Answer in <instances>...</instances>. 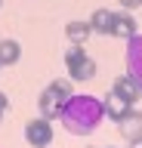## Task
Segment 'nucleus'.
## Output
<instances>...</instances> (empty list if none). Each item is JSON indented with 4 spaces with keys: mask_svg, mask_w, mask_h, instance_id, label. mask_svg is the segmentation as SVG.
I'll return each mask as SVG.
<instances>
[{
    "mask_svg": "<svg viewBox=\"0 0 142 148\" xmlns=\"http://www.w3.org/2000/svg\"><path fill=\"white\" fill-rule=\"evenodd\" d=\"M59 120L71 136H90L105 120V102L99 96H90V92H77V96L65 99Z\"/></svg>",
    "mask_w": 142,
    "mask_h": 148,
    "instance_id": "obj_1",
    "label": "nucleus"
},
{
    "mask_svg": "<svg viewBox=\"0 0 142 148\" xmlns=\"http://www.w3.org/2000/svg\"><path fill=\"white\" fill-rule=\"evenodd\" d=\"M65 68H68V80H77L84 83L90 80L99 68H96V59H90V56L84 53V43H74L65 49Z\"/></svg>",
    "mask_w": 142,
    "mask_h": 148,
    "instance_id": "obj_2",
    "label": "nucleus"
},
{
    "mask_svg": "<svg viewBox=\"0 0 142 148\" xmlns=\"http://www.w3.org/2000/svg\"><path fill=\"white\" fill-rule=\"evenodd\" d=\"M25 139H28L31 148H47L53 142V123L47 117H37L31 123H25Z\"/></svg>",
    "mask_w": 142,
    "mask_h": 148,
    "instance_id": "obj_3",
    "label": "nucleus"
},
{
    "mask_svg": "<svg viewBox=\"0 0 142 148\" xmlns=\"http://www.w3.org/2000/svg\"><path fill=\"white\" fill-rule=\"evenodd\" d=\"M62 105H65V96H62L56 86H47V90L37 96V111H40V117H47V120H59Z\"/></svg>",
    "mask_w": 142,
    "mask_h": 148,
    "instance_id": "obj_4",
    "label": "nucleus"
},
{
    "mask_svg": "<svg viewBox=\"0 0 142 148\" xmlns=\"http://www.w3.org/2000/svg\"><path fill=\"white\" fill-rule=\"evenodd\" d=\"M127 74H130L136 86L142 90V34L127 40Z\"/></svg>",
    "mask_w": 142,
    "mask_h": 148,
    "instance_id": "obj_5",
    "label": "nucleus"
},
{
    "mask_svg": "<svg viewBox=\"0 0 142 148\" xmlns=\"http://www.w3.org/2000/svg\"><path fill=\"white\" fill-rule=\"evenodd\" d=\"M117 133H121V139H127V142L139 139V136H142V111L130 108L121 120H117Z\"/></svg>",
    "mask_w": 142,
    "mask_h": 148,
    "instance_id": "obj_6",
    "label": "nucleus"
},
{
    "mask_svg": "<svg viewBox=\"0 0 142 148\" xmlns=\"http://www.w3.org/2000/svg\"><path fill=\"white\" fill-rule=\"evenodd\" d=\"M114 37H123V40H130V37L139 34V25H136V18L130 16V9H121V12H114Z\"/></svg>",
    "mask_w": 142,
    "mask_h": 148,
    "instance_id": "obj_7",
    "label": "nucleus"
},
{
    "mask_svg": "<svg viewBox=\"0 0 142 148\" xmlns=\"http://www.w3.org/2000/svg\"><path fill=\"white\" fill-rule=\"evenodd\" d=\"M102 102H105V117H111L114 123H117V120L123 117V114H127V111L133 108V102H127V99H121V96H117V92H108V96H102Z\"/></svg>",
    "mask_w": 142,
    "mask_h": 148,
    "instance_id": "obj_8",
    "label": "nucleus"
},
{
    "mask_svg": "<svg viewBox=\"0 0 142 148\" xmlns=\"http://www.w3.org/2000/svg\"><path fill=\"white\" fill-rule=\"evenodd\" d=\"M114 92H117V96H121V99H127V102H136L142 96V90L139 86H136V80H133L130 74H121V77H117V80H114V86H111Z\"/></svg>",
    "mask_w": 142,
    "mask_h": 148,
    "instance_id": "obj_9",
    "label": "nucleus"
},
{
    "mask_svg": "<svg viewBox=\"0 0 142 148\" xmlns=\"http://www.w3.org/2000/svg\"><path fill=\"white\" fill-rule=\"evenodd\" d=\"M90 28H93L96 34H111L114 31V12L111 9H96L93 16H90Z\"/></svg>",
    "mask_w": 142,
    "mask_h": 148,
    "instance_id": "obj_10",
    "label": "nucleus"
},
{
    "mask_svg": "<svg viewBox=\"0 0 142 148\" xmlns=\"http://www.w3.org/2000/svg\"><path fill=\"white\" fill-rule=\"evenodd\" d=\"M19 59H22V46H19V40L3 37V40H0V68H3V65H16Z\"/></svg>",
    "mask_w": 142,
    "mask_h": 148,
    "instance_id": "obj_11",
    "label": "nucleus"
},
{
    "mask_svg": "<svg viewBox=\"0 0 142 148\" xmlns=\"http://www.w3.org/2000/svg\"><path fill=\"white\" fill-rule=\"evenodd\" d=\"M65 34L71 43H84L86 37L93 34V28H90V22H68L65 25Z\"/></svg>",
    "mask_w": 142,
    "mask_h": 148,
    "instance_id": "obj_12",
    "label": "nucleus"
},
{
    "mask_svg": "<svg viewBox=\"0 0 142 148\" xmlns=\"http://www.w3.org/2000/svg\"><path fill=\"white\" fill-rule=\"evenodd\" d=\"M49 86H56V90L62 92L65 99H71V96H74V92H71V80H53V83H49Z\"/></svg>",
    "mask_w": 142,
    "mask_h": 148,
    "instance_id": "obj_13",
    "label": "nucleus"
},
{
    "mask_svg": "<svg viewBox=\"0 0 142 148\" xmlns=\"http://www.w3.org/2000/svg\"><path fill=\"white\" fill-rule=\"evenodd\" d=\"M142 6V0H121V9H136Z\"/></svg>",
    "mask_w": 142,
    "mask_h": 148,
    "instance_id": "obj_14",
    "label": "nucleus"
},
{
    "mask_svg": "<svg viewBox=\"0 0 142 148\" xmlns=\"http://www.w3.org/2000/svg\"><path fill=\"white\" fill-rule=\"evenodd\" d=\"M10 108V99H6V92H0V114Z\"/></svg>",
    "mask_w": 142,
    "mask_h": 148,
    "instance_id": "obj_15",
    "label": "nucleus"
},
{
    "mask_svg": "<svg viewBox=\"0 0 142 148\" xmlns=\"http://www.w3.org/2000/svg\"><path fill=\"white\" fill-rule=\"evenodd\" d=\"M130 148H142V136H139V139H133V142H130Z\"/></svg>",
    "mask_w": 142,
    "mask_h": 148,
    "instance_id": "obj_16",
    "label": "nucleus"
},
{
    "mask_svg": "<svg viewBox=\"0 0 142 148\" xmlns=\"http://www.w3.org/2000/svg\"><path fill=\"white\" fill-rule=\"evenodd\" d=\"M93 148H96V145H93ZM102 148H108V145H102Z\"/></svg>",
    "mask_w": 142,
    "mask_h": 148,
    "instance_id": "obj_17",
    "label": "nucleus"
},
{
    "mask_svg": "<svg viewBox=\"0 0 142 148\" xmlns=\"http://www.w3.org/2000/svg\"><path fill=\"white\" fill-rule=\"evenodd\" d=\"M0 6H3V0H0Z\"/></svg>",
    "mask_w": 142,
    "mask_h": 148,
    "instance_id": "obj_18",
    "label": "nucleus"
},
{
    "mask_svg": "<svg viewBox=\"0 0 142 148\" xmlns=\"http://www.w3.org/2000/svg\"><path fill=\"white\" fill-rule=\"evenodd\" d=\"M0 120H3V114H0Z\"/></svg>",
    "mask_w": 142,
    "mask_h": 148,
    "instance_id": "obj_19",
    "label": "nucleus"
}]
</instances>
